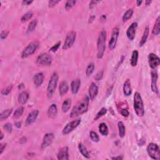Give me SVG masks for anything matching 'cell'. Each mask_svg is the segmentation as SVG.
<instances>
[{
  "instance_id": "obj_1",
  "label": "cell",
  "mask_w": 160,
  "mask_h": 160,
  "mask_svg": "<svg viewBox=\"0 0 160 160\" xmlns=\"http://www.w3.org/2000/svg\"><path fill=\"white\" fill-rule=\"evenodd\" d=\"M90 99L88 96H85L81 100L78 101L71 111L70 115V118H73L77 117L79 115L86 113L88 110Z\"/></svg>"
},
{
  "instance_id": "obj_2",
  "label": "cell",
  "mask_w": 160,
  "mask_h": 160,
  "mask_svg": "<svg viewBox=\"0 0 160 160\" xmlns=\"http://www.w3.org/2000/svg\"><path fill=\"white\" fill-rule=\"evenodd\" d=\"M133 99V106L136 114L139 117H143L145 114V106L141 94L138 92H136Z\"/></svg>"
},
{
  "instance_id": "obj_3",
  "label": "cell",
  "mask_w": 160,
  "mask_h": 160,
  "mask_svg": "<svg viewBox=\"0 0 160 160\" xmlns=\"http://www.w3.org/2000/svg\"><path fill=\"white\" fill-rule=\"evenodd\" d=\"M106 32L103 30L99 34L97 42V58L101 59L106 50Z\"/></svg>"
},
{
  "instance_id": "obj_4",
  "label": "cell",
  "mask_w": 160,
  "mask_h": 160,
  "mask_svg": "<svg viewBox=\"0 0 160 160\" xmlns=\"http://www.w3.org/2000/svg\"><path fill=\"white\" fill-rule=\"evenodd\" d=\"M58 78H59V77L58 73L57 72H54L51 76L47 87V94H48V97L49 98H51L52 97V95H53V93H54L56 88H57V86Z\"/></svg>"
},
{
  "instance_id": "obj_5",
  "label": "cell",
  "mask_w": 160,
  "mask_h": 160,
  "mask_svg": "<svg viewBox=\"0 0 160 160\" xmlns=\"http://www.w3.org/2000/svg\"><path fill=\"white\" fill-rule=\"evenodd\" d=\"M39 47V42L37 41H32L29 43L28 46L25 48L22 52L21 58L25 59L28 57H30V56L33 55L36 51H37Z\"/></svg>"
},
{
  "instance_id": "obj_6",
  "label": "cell",
  "mask_w": 160,
  "mask_h": 160,
  "mask_svg": "<svg viewBox=\"0 0 160 160\" xmlns=\"http://www.w3.org/2000/svg\"><path fill=\"white\" fill-rule=\"evenodd\" d=\"M147 153L149 157L153 159L159 160L160 159V150L157 144L154 143H150L147 146Z\"/></svg>"
},
{
  "instance_id": "obj_7",
  "label": "cell",
  "mask_w": 160,
  "mask_h": 160,
  "mask_svg": "<svg viewBox=\"0 0 160 160\" xmlns=\"http://www.w3.org/2000/svg\"><path fill=\"white\" fill-rule=\"evenodd\" d=\"M76 38H77V33L74 31H69L66 34L65 41L63 46V49L64 50H67L71 48L74 45Z\"/></svg>"
},
{
  "instance_id": "obj_8",
  "label": "cell",
  "mask_w": 160,
  "mask_h": 160,
  "mask_svg": "<svg viewBox=\"0 0 160 160\" xmlns=\"http://www.w3.org/2000/svg\"><path fill=\"white\" fill-rule=\"evenodd\" d=\"M81 121V118H78L77 119L73 120V121L68 123L63 129L62 134L63 135H67L70 134L80 125Z\"/></svg>"
},
{
  "instance_id": "obj_9",
  "label": "cell",
  "mask_w": 160,
  "mask_h": 160,
  "mask_svg": "<svg viewBox=\"0 0 160 160\" xmlns=\"http://www.w3.org/2000/svg\"><path fill=\"white\" fill-rule=\"evenodd\" d=\"M119 35V29L118 26L114 27L113 29V31H112V33H111V37L110 38V40L109 41L108 44V47L109 49L112 51L115 48L116 46H117V41H118V39Z\"/></svg>"
},
{
  "instance_id": "obj_10",
  "label": "cell",
  "mask_w": 160,
  "mask_h": 160,
  "mask_svg": "<svg viewBox=\"0 0 160 160\" xmlns=\"http://www.w3.org/2000/svg\"><path fill=\"white\" fill-rule=\"evenodd\" d=\"M52 57L48 53L39 54L37 58V63L39 65L50 66L52 63Z\"/></svg>"
},
{
  "instance_id": "obj_11",
  "label": "cell",
  "mask_w": 160,
  "mask_h": 160,
  "mask_svg": "<svg viewBox=\"0 0 160 160\" xmlns=\"http://www.w3.org/2000/svg\"><path fill=\"white\" fill-rule=\"evenodd\" d=\"M151 88L152 91L155 94H159V90L158 88V74L157 71L155 70H153L151 71Z\"/></svg>"
},
{
  "instance_id": "obj_12",
  "label": "cell",
  "mask_w": 160,
  "mask_h": 160,
  "mask_svg": "<svg viewBox=\"0 0 160 160\" xmlns=\"http://www.w3.org/2000/svg\"><path fill=\"white\" fill-rule=\"evenodd\" d=\"M148 63L150 67L152 70H155L160 65V59L157 54L154 53H150L148 54Z\"/></svg>"
},
{
  "instance_id": "obj_13",
  "label": "cell",
  "mask_w": 160,
  "mask_h": 160,
  "mask_svg": "<svg viewBox=\"0 0 160 160\" xmlns=\"http://www.w3.org/2000/svg\"><path fill=\"white\" fill-rule=\"evenodd\" d=\"M54 139V135L52 133H48L44 136L43 142L41 145V149H45L46 148L50 146Z\"/></svg>"
},
{
  "instance_id": "obj_14",
  "label": "cell",
  "mask_w": 160,
  "mask_h": 160,
  "mask_svg": "<svg viewBox=\"0 0 160 160\" xmlns=\"http://www.w3.org/2000/svg\"><path fill=\"white\" fill-rule=\"evenodd\" d=\"M138 28V23L137 22H133L131 23V25L129 26L128 28L126 31V36L127 38H128L130 41H133L134 40L135 36H136V32H137V30Z\"/></svg>"
},
{
  "instance_id": "obj_15",
  "label": "cell",
  "mask_w": 160,
  "mask_h": 160,
  "mask_svg": "<svg viewBox=\"0 0 160 160\" xmlns=\"http://www.w3.org/2000/svg\"><path fill=\"white\" fill-rule=\"evenodd\" d=\"M38 114H39V111L37 110H34L33 111H32L31 113H30L26 119V122H25L26 126H30L32 125L33 123H34L38 118Z\"/></svg>"
},
{
  "instance_id": "obj_16",
  "label": "cell",
  "mask_w": 160,
  "mask_h": 160,
  "mask_svg": "<svg viewBox=\"0 0 160 160\" xmlns=\"http://www.w3.org/2000/svg\"><path fill=\"white\" fill-rule=\"evenodd\" d=\"M58 160H68L69 159V148L68 146L61 148L58 151L57 154Z\"/></svg>"
},
{
  "instance_id": "obj_17",
  "label": "cell",
  "mask_w": 160,
  "mask_h": 160,
  "mask_svg": "<svg viewBox=\"0 0 160 160\" xmlns=\"http://www.w3.org/2000/svg\"><path fill=\"white\" fill-rule=\"evenodd\" d=\"M98 93V87L94 83H91V85L89 88L88 94L89 98L91 100H94L95 98L97 97Z\"/></svg>"
},
{
  "instance_id": "obj_18",
  "label": "cell",
  "mask_w": 160,
  "mask_h": 160,
  "mask_svg": "<svg viewBox=\"0 0 160 160\" xmlns=\"http://www.w3.org/2000/svg\"><path fill=\"white\" fill-rule=\"evenodd\" d=\"M80 86H81V79H76L73 80L71 83V91L73 94H77L79 90Z\"/></svg>"
},
{
  "instance_id": "obj_19",
  "label": "cell",
  "mask_w": 160,
  "mask_h": 160,
  "mask_svg": "<svg viewBox=\"0 0 160 160\" xmlns=\"http://www.w3.org/2000/svg\"><path fill=\"white\" fill-rule=\"evenodd\" d=\"M58 113V108L56 104H52L48 108L47 111V115L49 118L54 119L57 117Z\"/></svg>"
},
{
  "instance_id": "obj_20",
  "label": "cell",
  "mask_w": 160,
  "mask_h": 160,
  "mask_svg": "<svg viewBox=\"0 0 160 160\" xmlns=\"http://www.w3.org/2000/svg\"><path fill=\"white\" fill-rule=\"evenodd\" d=\"M44 78H45V76H44L43 73H38L35 74L33 77V83L34 85L37 87L41 86L44 81Z\"/></svg>"
},
{
  "instance_id": "obj_21",
  "label": "cell",
  "mask_w": 160,
  "mask_h": 160,
  "mask_svg": "<svg viewBox=\"0 0 160 160\" xmlns=\"http://www.w3.org/2000/svg\"><path fill=\"white\" fill-rule=\"evenodd\" d=\"M30 97V94L28 93L27 91H22L21 93H20V94L18 96V103L20 104V105H25L28 101Z\"/></svg>"
},
{
  "instance_id": "obj_22",
  "label": "cell",
  "mask_w": 160,
  "mask_h": 160,
  "mask_svg": "<svg viewBox=\"0 0 160 160\" xmlns=\"http://www.w3.org/2000/svg\"><path fill=\"white\" fill-rule=\"evenodd\" d=\"M123 93L126 97H129L132 93V88L130 79H127L123 85Z\"/></svg>"
},
{
  "instance_id": "obj_23",
  "label": "cell",
  "mask_w": 160,
  "mask_h": 160,
  "mask_svg": "<svg viewBox=\"0 0 160 160\" xmlns=\"http://www.w3.org/2000/svg\"><path fill=\"white\" fill-rule=\"evenodd\" d=\"M68 90H69V85L66 81H64L60 83V85L59 86V92L60 95L64 96L65 94H66L68 93Z\"/></svg>"
},
{
  "instance_id": "obj_24",
  "label": "cell",
  "mask_w": 160,
  "mask_h": 160,
  "mask_svg": "<svg viewBox=\"0 0 160 160\" xmlns=\"http://www.w3.org/2000/svg\"><path fill=\"white\" fill-rule=\"evenodd\" d=\"M78 150L80 152V153H81L84 157L87 159L90 158V153L88 152V151L86 147L83 144L81 143L78 144Z\"/></svg>"
},
{
  "instance_id": "obj_25",
  "label": "cell",
  "mask_w": 160,
  "mask_h": 160,
  "mask_svg": "<svg viewBox=\"0 0 160 160\" xmlns=\"http://www.w3.org/2000/svg\"><path fill=\"white\" fill-rule=\"evenodd\" d=\"M138 57H139L138 51L137 50H134L133 51V53H132L131 58L130 59V64L133 67H134L137 65Z\"/></svg>"
},
{
  "instance_id": "obj_26",
  "label": "cell",
  "mask_w": 160,
  "mask_h": 160,
  "mask_svg": "<svg viewBox=\"0 0 160 160\" xmlns=\"http://www.w3.org/2000/svg\"><path fill=\"white\" fill-rule=\"evenodd\" d=\"M99 131L100 134L104 136V137H106L109 133L108 128L106 124L105 123H101L99 124Z\"/></svg>"
},
{
  "instance_id": "obj_27",
  "label": "cell",
  "mask_w": 160,
  "mask_h": 160,
  "mask_svg": "<svg viewBox=\"0 0 160 160\" xmlns=\"http://www.w3.org/2000/svg\"><path fill=\"white\" fill-rule=\"evenodd\" d=\"M149 33H150L149 28L146 27V28L145 29V31H144V33H143V34L142 36V38H141V40H140V42H139V46L140 47L143 46L146 43L148 38Z\"/></svg>"
},
{
  "instance_id": "obj_28",
  "label": "cell",
  "mask_w": 160,
  "mask_h": 160,
  "mask_svg": "<svg viewBox=\"0 0 160 160\" xmlns=\"http://www.w3.org/2000/svg\"><path fill=\"white\" fill-rule=\"evenodd\" d=\"M71 99L70 98H68L63 101L61 106V110L63 113H67L70 109L71 106Z\"/></svg>"
},
{
  "instance_id": "obj_29",
  "label": "cell",
  "mask_w": 160,
  "mask_h": 160,
  "mask_svg": "<svg viewBox=\"0 0 160 160\" xmlns=\"http://www.w3.org/2000/svg\"><path fill=\"white\" fill-rule=\"evenodd\" d=\"M160 33V17H158L156 20V22L154 25L153 30H152V34L154 36H157Z\"/></svg>"
},
{
  "instance_id": "obj_30",
  "label": "cell",
  "mask_w": 160,
  "mask_h": 160,
  "mask_svg": "<svg viewBox=\"0 0 160 160\" xmlns=\"http://www.w3.org/2000/svg\"><path fill=\"white\" fill-rule=\"evenodd\" d=\"M118 128L119 137L121 138H124L126 134V128L124 123L122 121H119L118 123Z\"/></svg>"
},
{
  "instance_id": "obj_31",
  "label": "cell",
  "mask_w": 160,
  "mask_h": 160,
  "mask_svg": "<svg viewBox=\"0 0 160 160\" xmlns=\"http://www.w3.org/2000/svg\"><path fill=\"white\" fill-rule=\"evenodd\" d=\"M38 25V21L37 19H33L29 23L28 26V28L26 30V33L30 34L31 32H33L37 28Z\"/></svg>"
},
{
  "instance_id": "obj_32",
  "label": "cell",
  "mask_w": 160,
  "mask_h": 160,
  "mask_svg": "<svg viewBox=\"0 0 160 160\" xmlns=\"http://www.w3.org/2000/svg\"><path fill=\"white\" fill-rule=\"evenodd\" d=\"M12 112H13V109L12 108L7 109L5 111H2L1 114H0V120L3 121L4 120L6 119L11 114Z\"/></svg>"
},
{
  "instance_id": "obj_33",
  "label": "cell",
  "mask_w": 160,
  "mask_h": 160,
  "mask_svg": "<svg viewBox=\"0 0 160 160\" xmlns=\"http://www.w3.org/2000/svg\"><path fill=\"white\" fill-rule=\"evenodd\" d=\"M133 14V9H129L128 10L125 14L123 16V22H126L128 21L131 18Z\"/></svg>"
},
{
  "instance_id": "obj_34",
  "label": "cell",
  "mask_w": 160,
  "mask_h": 160,
  "mask_svg": "<svg viewBox=\"0 0 160 160\" xmlns=\"http://www.w3.org/2000/svg\"><path fill=\"white\" fill-rule=\"evenodd\" d=\"M24 112V108L23 106H20L18 108L15 110L14 113L13 115V118L14 119H18L21 117Z\"/></svg>"
},
{
  "instance_id": "obj_35",
  "label": "cell",
  "mask_w": 160,
  "mask_h": 160,
  "mask_svg": "<svg viewBox=\"0 0 160 160\" xmlns=\"http://www.w3.org/2000/svg\"><path fill=\"white\" fill-rule=\"evenodd\" d=\"M94 68H95V66L93 63H91L89 64L86 70V74L88 77H90V76L93 74L94 70Z\"/></svg>"
},
{
  "instance_id": "obj_36",
  "label": "cell",
  "mask_w": 160,
  "mask_h": 160,
  "mask_svg": "<svg viewBox=\"0 0 160 160\" xmlns=\"http://www.w3.org/2000/svg\"><path fill=\"white\" fill-rule=\"evenodd\" d=\"M33 12L32 11H28L26 13L23 15V17L21 18V21L22 23H25L27 21H28L29 19H30L32 17H33Z\"/></svg>"
},
{
  "instance_id": "obj_37",
  "label": "cell",
  "mask_w": 160,
  "mask_h": 160,
  "mask_svg": "<svg viewBox=\"0 0 160 160\" xmlns=\"http://www.w3.org/2000/svg\"><path fill=\"white\" fill-rule=\"evenodd\" d=\"M106 113H107V109L105 108H102L98 111V113L97 114V115H96V117L94 118V121H97L98 119L103 117V116L105 115Z\"/></svg>"
},
{
  "instance_id": "obj_38",
  "label": "cell",
  "mask_w": 160,
  "mask_h": 160,
  "mask_svg": "<svg viewBox=\"0 0 160 160\" xmlns=\"http://www.w3.org/2000/svg\"><path fill=\"white\" fill-rule=\"evenodd\" d=\"M90 137L91 139L92 140V141L95 142V143H98L99 141V137L98 135V134L96 133V132L91 131L90 133Z\"/></svg>"
},
{
  "instance_id": "obj_39",
  "label": "cell",
  "mask_w": 160,
  "mask_h": 160,
  "mask_svg": "<svg viewBox=\"0 0 160 160\" xmlns=\"http://www.w3.org/2000/svg\"><path fill=\"white\" fill-rule=\"evenodd\" d=\"M77 3V1H74V0H69V1H67L65 5V9L66 10H69L71 8H72Z\"/></svg>"
},
{
  "instance_id": "obj_40",
  "label": "cell",
  "mask_w": 160,
  "mask_h": 160,
  "mask_svg": "<svg viewBox=\"0 0 160 160\" xmlns=\"http://www.w3.org/2000/svg\"><path fill=\"white\" fill-rule=\"evenodd\" d=\"M3 129L8 133H11L12 130H13V127H12V125L11 123H8L3 125Z\"/></svg>"
},
{
  "instance_id": "obj_41",
  "label": "cell",
  "mask_w": 160,
  "mask_h": 160,
  "mask_svg": "<svg viewBox=\"0 0 160 160\" xmlns=\"http://www.w3.org/2000/svg\"><path fill=\"white\" fill-rule=\"evenodd\" d=\"M12 89H13V86L12 85H10L8 86H7L5 89H3L1 91L2 95H4V96L8 95L11 91Z\"/></svg>"
},
{
  "instance_id": "obj_42",
  "label": "cell",
  "mask_w": 160,
  "mask_h": 160,
  "mask_svg": "<svg viewBox=\"0 0 160 160\" xmlns=\"http://www.w3.org/2000/svg\"><path fill=\"white\" fill-rule=\"evenodd\" d=\"M9 33H10V31L8 30H5L2 31L1 33V34H0L1 39H2V40L5 39L8 37V36Z\"/></svg>"
},
{
  "instance_id": "obj_43",
  "label": "cell",
  "mask_w": 160,
  "mask_h": 160,
  "mask_svg": "<svg viewBox=\"0 0 160 160\" xmlns=\"http://www.w3.org/2000/svg\"><path fill=\"white\" fill-rule=\"evenodd\" d=\"M119 113H121V114L124 117H128L130 115V112L127 108H121L119 111Z\"/></svg>"
},
{
  "instance_id": "obj_44",
  "label": "cell",
  "mask_w": 160,
  "mask_h": 160,
  "mask_svg": "<svg viewBox=\"0 0 160 160\" xmlns=\"http://www.w3.org/2000/svg\"><path fill=\"white\" fill-rule=\"evenodd\" d=\"M60 45H61V41H59L58 43H57V44H55L54 45H53V46H52L51 48H50V51H51V52H53V53H54V52H56L59 49Z\"/></svg>"
},
{
  "instance_id": "obj_45",
  "label": "cell",
  "mask_w": 160,
  "mask_h": 160,
  "mask_svg": "<svg viewBox=\"0 0 160 160\" xmlns=\"http://www.w3.org/2000/svg\"><path fill=\"white\" fill-rule=\"evenodd\" d=\"M60 2L59 0H51L48 1V6L50 8H53Z\"/></svg>"
},
{
  "instance_id": "obj_46",
  "label": "cell",
  "mask_w": 160,
  "mask_h": 160,
  "mask_svg": "<svg viewBox=\"0 0 160 160\" xmlns=\"http://www.w3.org/2000/svg\"><path fill=\"white\" fill-rule=\"evenodd\" d=\"M103 73H104V71L102 70L101 71H99L98 73L97 74V75L95 76V79L97 80V81H99V80H101L103 77Z\"/></svg>"
},
{
  "instance_id": "obj_47",
  "label": "cell",
  "mask_w": 160,
  "mask_h": 160,
  "mask_svg": "<svg viewBox=\"0 0 160 160\" xmlns=\"http://www.w3.org/2000/svg\"><path fill=\"white\" fill-rule=\"evenodd\" d=\"M6 146H7V143H1V145H0V155L3 153L4 150H5L6 148Z\"/></svg>"
},
{
  "instance_id": "obj_48",
  "label": "cell",
  "mask_w": 160,
  "mask_h": 160,
  "mask_svg": "<svg viewBox=\"0 0 160 160\" xmlns=\"http://www.w3.org/2000/svg\"><path fill=\"white\" fill-rule=\"evenodd\" d=\"M98 3H99V1H91L90 3V6H89L90 9H93V8L96 5H97Z\"/></svg>"
},
{
  "instance_id": "obj_49",
  "label": "cell",
  "mask_w": 160,
  "mask_h": 160,
  "mask_svg": "<svg viewBox=\"0 0 160 160\" xmlns=\"http://www.w3.org/2000/svg\"><path fill=\"white\" fill-rule=\"evenodd\" d=\"M33 3V1H28V0H25V1H23L22 4L23 5H26L28 6L30 5L31 3Z\"/></svg>"
},
{
  "instance_id": "obj_50",
  "label": "cell",
  "mask_w": 160,
  "mask_h": 160,
  "mask_svg": "<svg viewBox=\"0 0 160 160\" xmlns=\"http://www.w3.org/2000/svg\"><path fill=\"white\" fill-rule=\"evenodd\" d=\"M14 125L17 128H20L21 127V123L20 121H17V122H15Z\"/></svg>"
},
{
  "instance_id": "obj_51",
  "label": "cell",
  "mask_w": 160,
  "mask_h": 160,
  "mask_svg": "<svg viewBox=\"0 0 160 160\" xmlns=\"http://www.w3.org/2000/svg\"><path fill=\"white\" fill-rule=\"evenodd\" d=\"M94 19H95V16H94V15H91V17H90V18H89V21H88V23H92V22H93V21H94Z\"/></svg>"
},
{
  "instance_id": "obj_52",
  "label": "cell",
  "mask_w": 160,
  "mask_h": 160,
  "mask_svg": "<svg viewBox=\"0 0 160 160\" xmlns=\"http://www.w3.org/2000/svg\"><path fill=\"white\" fill-rule=\"evenodd\" d=\"M24 88H25V85H24V84L23 83H21V84H19V85H18V90H23Z\"/></svg>"
},
{
  "instance_id": "obj_53",
  "label": "cell",
  "mask_w": 160,
  "mask_h": 160,
  "mask_svg": "<svg viewBox=\"0 0 160 160\" xmlns=\"http://www.w3.org/2000/svg\"><path fill=\"white\" fill-rule=\"evenodd\" d=\"M112 159H118V160H121L123 159V157H120V156H118V157H112Z\"/></svg>"
},
{
  "instance_id": "obj_54",
  "label": "cell",
  "mask_w": 160,
  "mask_h": 160,
  "mask_svg": "<svg viewBox=\"0 0 160 160\" xmlns=\"http://www.w3.org/2000/svg\"><path fill=\"white\" fill-rule=\"evenodd\" d=\"M112 90H113V86H111V88H110L108 90V91H107V97H108V96L111 94Z\"/></svg>"
},
{
  "instance_id": "obj_55",
  "label": "cell",
  "mask_w": 160,
  "mask_h": 160,
  "mask_svg": "<svg viewBox=\"0 0 160 160\" xmlns=\"http://www.w3.org/2000/svg\"><path fill=\"white\" fill-rule=\"evenodd\" d=\"M142 3H143V1H141H141H139V0H138V1H137V5L138 6H139L140 5H141Z\"/></svg>"
},
{
  "instance_id": "obj_56",
  "label": "cell",
  "mask_w": 160,
  "mask_h": 160,
  "mask_svg": "<svg viewBox=\"0 0 160 160\" xmlns=\"http://www.w3.org/2000/svg\"><path fill=\"white\" fill-rule=\"evenodd\" d=\"M151 1H150V0H146V1H145V3H146V6H149L150 5V4L151 3Z\"/></svg>"
},
{
  "instance_id": "obj_57",
  "label": "cell",
  "mask_w": 160,
  "mask_h": 160,
  "mask_svg": "<svg viewBox=\"0 0 160 160\" xmlns=\"http://www.w3.org/2000/svg\"><path fill=\"white\" fill-rule=\"evenodd\" d=\"M106 18V16H105V14H103V15L101 16V19H102V20H105Z\"/></svg>"
},
{
  "instance_id": "obj_58",
  "label": "cell",
  "mask_w": 160,
  "mask_h": 160,
  "mask_svg": "<svg viewBox=\"0 0 160 160\" xmlns=\"http://www.w3.org/2000/svg\"><path fill=\"white\" fill-rule=\"evenodd\" d=\"M4 137V134L3 133V132H1V138H0V140H2Z\"/></svg>"
}]
</instances>
